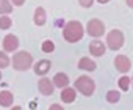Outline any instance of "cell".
<instances>
[{
  "label": "cell",
  "mask_w": 133,
  "mask_h": 110,
  "mask_svg": "<svg viewBox=\"0 0 133 110\" xmlns=\"http://www.w3.org/2000/svg\"><path fill=\"white\" fill-rule=\"evenodd\" d=\"M131 87H133V77H131Z\"/></svg>",
  "instance_id": "cell-30"
},
{
  "label": "cell",
  "mask_w": 133,
  "mask_h": 110,
  "mask_svg": "<svg viewBox=\"0 0 133 110\" xmlns=\"http://www.w3.org/2000/svg\"><path fill=\"white\" fill-rule=\"evenodd\" d=\"M117 85H119V88L122 90V91H128V88L131 87V77H128V76H122L119 80H117Z\"/></svg>",
  "instance_id": "cell-16"
},
{
  "label": "cell",
  "mask_w": 133,
  "mask_h": 110,
  "mask_svg": "<svg viewBox=\"0 0 133 110\" xmlns=\"http://www.w3.org/2000/svg\"><path fill=\"white\" fill-rule=\"evenodd\" d=\"M45 21H47V13H45V10H44L42 7H38V8L35 10V14H33V22L41 27V25L45 24Z\"/></svg>",
  "instance_id": "cell-15"
},
{
  "label": "cell",
  "mask_w": 133,
  "mask_h": 110,
  "mask_svg": "<svg viewBox=\"0 0 133 110\" xmlns=\"http://www.w3.org/2000/svg\"><path fill=\"white\" fill-rule=\"evenodd\" d=\"M74 88H75L80 94L89 97V96H92L94 91H96V82H94L89 76H80V77H77V80H75V83H74Z\"/></svg>",
  "instance_id": "cell-3"
},
{
  "label": "cell",
  "mask_w": 133,
  "mask_h": 110,
  "mask_svg": "<svg viewBox=\"0 0 133 110\" xmlns=\"http://www.w3.org/2000/svg\"><path fill=\"white\" fill-rule=\"evenodd\" d=\"M107 52V44H103L99 38H94L91 42H89V53L92 57H102V55Z\"/></svg>",
  "instance_id": "cell-8"
},
{
  "label": "cell",
  "mask_w": 133,
  "mask_h": 110,
  "mask_svg": "<svg viewBox=\"0 0 133 110\" xmlns=\"http://www.w3.org/2000/svg\"><path fill=\"white\" fill-rule=\"evenodd\" d=\"M59 97H61V101L64 104H72L77 99V90L75 88H71V87H66V88L61 90Z\"/></svg>",
  "instance_id": "cell-11"
},
{
  "label": "cell",
  "mask_w": 133,
  "mask_h": 110,
  "mask_svg": "<svg viewBox=\"0 0 133 110\" xmlns=\"http://www.w3.org/2000/svg\"><path fill=\"white\" fill-rule=\"evenodd\" d=\"M78 3H80V7H83V8H91L92 3H94V0H78Z\"/></svg>",
  "instance_id": "cell-22"
},
{
  "label": "cell",
  "mask_w": 133,
  "mask_h": 110,
  "mask_svg": "<svg viewBox=\"0 0 133 110\" xmlns=\"http://www.w3.org/2000/svg\"><path fill=\"white\" fill-rule=\"evenodd\" d=\"M50 68H52L50 60H39V62H36V63L33 65V72H35L36 76L44 77V76L50 71Z\"/></svg>",
  "instance_id": "cell-10"
},
{
  "label": "cell",
  "mask_w": 133,
  "mask_h": 110,
  "mask_svg": "<svg viewBox=\"0 0 133 110\" xmlns=\"http://www.w3.org/2000/svg\"><path fill=\"white\" fill-rule=\"evenodd\" d=\"M10 110H22V107H21V105H14V107H11Z\"/></svg>",
  "instance_id": "cell-26"
},
{
  "label": "cell",
  "mask_w": 133,
  "mask_h": 110,
  "mask_svg": "<svg viewBox=\"0 0 133 110\" xmlns=\"http://www.w3.org/2000/svg\"><path fill=\"white\" fill-rule=\"evenodd\" d=\"M2 46H3V50L5 52H17V47H19V38L16 36V35H6L5 38H3V42H2Z\"/></svg>",
  "instance_id": "cell-9"
},
{
  "label": "cell",
  "mask_w": 133,
  "mask_h": 110,
  "mask_svg": "<svg viewBox=\"0 0 133 110\" xmlns=\"http://www.w3.org/2000/svg\"><path fill=\"white\" fill-rule=\"evenodd\" d=\"M125 3H127L130 8H133V0H125Z\"/></svg>",
  "instance_id": "cell-25"
},
{
  "label": "cell",
  "mask_w": 133,
  "mask_h": 110,
  "mask_svg": "<svg viewBox=\"0 0 133 110\" xmlns=\"http://www.w3.org/2000/svg\"><path fill=\"white\" fill-rule=\"evenodd\" d=\"M114 68L121 72V74H127L131 69V60L124 53H119L117 57L114 58Z\"/></svg>",
  "instance_id": "cell-6"
},
{
  "label": "cell",
  "mask_w": 133,
  "mask_h": 110,
  "mask_svg": "<svg viewBox=\"0 0 133 110\" xmlns=\"http://www.w3.org/2000/svg\"><path fill=\"white\" fill-rule=\"evenodd\" d=\"M78 69H82V71H88V72H92V71H96L97 69V65H96V62L92 60V58H89V57H82L80 60H78Z\"/></svg>",
  "instance_id": "cell-12"
},
{
  "label": "cell",
  "mask_w": 133,
  "mask_h": 110,
  "mask_svg": "<svg viewBox=\"0 0 133 110\" xmlns=\"http://www.w3.org/2000/svg\"><path fill=\"white\" fill-rule=\"evenodd\" d=\"M86 33L92 38H100L105 33V24L100 19H91L86 24Z\"/></svg>",
  "instance_id": "cell-5"
},
{
  "label": "cell",
  "mask_w": 133,
  "mask_h": 110,
  "mask_svg": "<svg viewBox=\"0 0 133 110\" xmlns=\"http://www.w3.org/2000/svg\"><path fill=\"white\" fill-rule=\"evenodd\" d=\"M11 2H13L16 7H21V5H24V3H25V0H11Z\"/></svg>",
  "instance_id": "cell-24"
},
{
  "label": "cell",
  "mask_w": 133,
  "mask_h": 110,
  "mask_svg": "<svg viewBox=\"0 0 133 110\" xmlns=\"http://www.w3.org/2000/svg\"><path fill=\"white\" fill-rule=\"evenodd\" d=\"M41 49H42V52H45V53H52V52L55 50V42L50 41V39H45V41H42Z\"/></svg>",
  "instance_id": "cell-21"
},
{
  "label": "cell",
  "mask_w": 133,
  "mask_h": 110,
  "mask_svg": "<svg viewBox=\"0 0 133 110\" xmlns=\"http://www.w3.org/2000/svg\"><path fill=\"white\" fill-rule=\"evenodd\" d=\"M13 11L11 0H0V14H10Z\"/></svg>",
  "instance_id": "cell-17"
},
{
  "label": "cell",
  "mask_w": 133,
  "mask_h": 110,
  "mask_svg": "<svg viewBox=\"0 0 133 110\" xmlns=\"http://www.w3.org/2000/svg\"><path fill=\"white\" fill-rule=\"evenodd\" d=\"M107 102H110V104H116V102H119V99H121V93L117 91V90H110L108 93H107Z\"/></svg>",
  "instance_id": "cell-18"
},
{
  "label": "cell",
  "mask_w": 133,
  "mask_h": 110,
  "mask_svg": "<svg viewBox=\"0 0 133 110\" xmlns=\"http://www.w3.org/2000/svg\"><path fill=\"white\" fill-rule=\"evenodd\" d=\"M85 35V28L78 21H69L63 27V38L68 42H78Z\"/></svg>",
  "instance_id": "cell-1"
},
{
  "label": "cell",
  "mask_w": 133,
  "mask_h": 110,
  "mask_svg": "<svg viewBox=\"0 0 133 110\" xmlns=\"http://www.w3.org/2000/svg\"><path fill=\"white\" fill-rule=\"evenodd\" d=\"M124 33L119 30V28H113V30H110L108 33H107V41H105V44H107V47L110 49V50H119L122 46H124Z\"/></svg>",
  "instance_id": "cell-4"
},
{
  "label": "cell",
  "mask_w": 133,
  "mask_h": 110,
  "mask_svg": "<svg viewBox=\"0 0 133 110\" xmlns=\"http://www.w3.org/2000/svg\"><path fill=\"white\" fill-rule=\"evenodd\" d=\"M38 90H39V93L42 96H52L53 94V90H55V83H53V80H50V79H47L44 76L38 82Z\"/></svg>",
  "instance_id": "cell-7"
},
{
  "label": "cell",
  "mask_w": 133,
  "mask_h": 110,
  "mask_svg": "<svg viewBox=\"0 0 133 110\" xmlns=\"http://www.w3.org/2000/svg\"><path fill=\"white\" fill-rule=\"evenodd\" d=\"M11 65V58L8 57V52L0 50V69L2 68H8Z\"/></svg>",
  "instance_id": "cell-20"
},
{
  "label": "cell",
  "mask_w": 133,
  "mask_h": 110,
  "mask_svg": "<svg viewBox=\"0 0 133 110\" xmlns=\"http://www.w3.org/2000/svg\"><path fill=\"white\" fill-rule=\"evenodd\" d=\"M53 83H55V87L56 88H66V87H69V77H68V74H64V72H56L55 76H53Z\"/></svg>",
  "instance_id": "cell-14"
},
{
  "label": "cell",
  "mask_w": 133,
  "mask_h": 110,
  "mask_svg": "<svg viewBox=\"0 0 133 110\" xmlns=\"http://www.w3.org/2000/svg\"><path fill=\"white\" fill-rule=\"evenodd\" d=\"M49 110H64V108H63L59 104H52V105L49 107Z\"/></svg>",
  "instance_id": "cell-23"
},
{
  "label": "cell",
  "mask_w": 133,
  "mask_h": 110,
  "mask_svg": "<svg viewBox=\"0 0 133 110\" xmlns=\"http://www.w3.org/2000/svg\"><path fill=\"white\" fill-rule=\"evenodd\" d=\"M0 80H2V71H0Z\"/></svg>",
  "instance_id": "cell-29"
},
{
  "label": "cell",
  "mask_w": 133,
  "mask_h": 110,
  "mask_svg": "<svg viewBox=\"0 0 133 110\" xmlns=\"http://www.w3.org/2000/svg\"><path fill=\"white\" fill-rule=\"evenodd\" d=\"M11 65L16 71H21V72L28 71L33 66V55L27 50H21V52L17 50L11 57Z\"/></svg>",
  "instance_id": "cell-2"
},
{
  "label": "cell",
  "mask_w": 133,
  "mask_h": 110,
  "mask_svg": "<svg viewBox=\"0 0 133 110\" xmlns=\"http://www.w3.org/2000/svg\"><path fill=\"white\" fill-rule=\"evenodd\" d=\"M97 2H99V3H108L110 0H97Z\"/></svg>",
  "instance_id": "cell-28"
},
{
  "label": "cell",
  "mask_w": 133,
  "mask_h": 110,
  "mask_svg": "<svg viewBox=\"0 0 133 110\" xmlns=\"http://www.w3.org/2000/svg\"><path fill=\"white\" fill-rule=\"evenodd\" d=\"M13 102H14V94L8 90H2L0 91V105L8 108V107H13Z\"/></svg>",
  "instance_id": "cell-13"
},
{
  "label": "cell",
  "mask_w": 133,
  "mask_h": 110,
  "mask_svg": "<svg viewBox=\"0 0 133 110\" xmlns=\"http://www.w3.org/2000/svg\"><path fill=\"white\" fill-rule=\"evenodd\" d=\"M61 25H63V21H61V19H59V21H56V27H61Z\"/></svg>",
  "instance_id": "cell-27"
},
{
  "label": "cell",
  "mask_w": 133,
  "mask_h": 110,
  "mask_svg": "<svg viewBox=\"0 0 133 110\" xmlns=\"http://www.w3.org/2000/svg\"><path fill=\"white\" fill-rule=\"evenodd\" d=\"M13 25V21L8 14H2L0 16V30H8Z\"/></svg>",
  "instance_id": "cell-19"
}]
</instances>
